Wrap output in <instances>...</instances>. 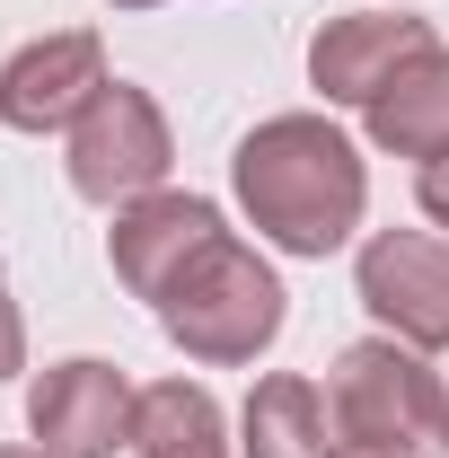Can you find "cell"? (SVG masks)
<instances>
[{
    "label": "cell",
    "instance_id": "obj_1",
    "mask_svg": "<svg viewBox=\"0 0 449 458\" xmlns=\"http://www.w3.org/2000/svg\"><path fill=\"white\" fill-rule=\"evenodd\" d=\"M238 203L247 221L265 229L291 256H326L361 229V203H370V176H361V150L343 141L326 114H274L238 141Z\"/></svg>",
    "mask_w": 449,
    "mask_h": 458
},
{
    "label": "cell",
    "instance_id": "obj_2",
    "mask_svg": "<svg viewBox=\"0 0 449 458\" xmlns=\"http://www.w3.org/2000/svg\"><path fill=\"white\" fill-rule=\"evenodd\" d=\"M326 423H335V450H370V458L449 450L441 361H423L414 344H396V335L343 344L335 370H326Z\"/></svg>",
    "mask_w": 449,
    "mask_h": 458
},
{
    "label": "cell",
    "instance_id": "obj_3",
    "mask_svg": "<svg viewBox=\"0 0 449 458\" xmlns=\"http://www.w3.org/2000/svg\"><path fill=\"white\" fill-rule=\"evenodd\" d=\"M159 327H168L194 361H256L282 335V283L274 265L238 238H212L168 291H159Z\"/></svg>",
    "mask_w": 449,
    "mask_h": 458
},
{
    "label": "cell",
    "instance_id": "obj_4",
    "mask_svg": "<svg viewBox=\"0 0 449 458\" xmlns=\"http://www.w3.org/2000/svg\"><path fill=\"white\" fill-rule=\"evenodd\" d=\"M168 159H176L168 114L150 106V89H132V80H106L97 106L71 123V194H89V203H141V194H159Z\"/></svg>",
    "mask_w": 449,
    "mask_h": 458
},
{
    "label": "cell",
    "instance_id": "obj_5",
    "mask_svg": "<svg viewBox=\"0 0 449 458\" xmlns=\"http://www.w3.org/2000/svg\"><path fill=\"white\" fill-rule=\"evenodd\" d=\"M361 300L396 344L449 352V247L423 229H379L361 247Z\"/></svg>",
    "mask_w": 449,
    "mask_h": 458
},
{
    "label": "cell",
    "instance_id": "obj_6",
    "mask_svg": "<svg viewBox=\"0 0 449 458\" xmlns=\"http://www.w3.org/2000/svg\"><path fill=\"white\" fill-rule=\"evenodd\" d=\"M132 405H141V388L114 361H62L27 388V432L54 458H114L132 441Z\"/></svg>",
    "mask_w": 449,
    "mask_h": 458
},
{
    "label": "cell",
    "instance_id": "obj_7",
    "mask_svg": "<svg viewBox=\"0 0 449 458\" xmlns=\"http://www.w3.org/2000/svg\"><path fill=\"white\" fill-rule=\"evenodd\" d=\"M432 45L441 36L423 18H405V9H352V18H326L309 36V80H318L326 106H370L396 71L414 54H432Z\"/></svg>",
    "mask_w": 449,
    "mask_h": 458
},
{
    "label": "cell",
    "instance_id": "obj_8",
    "mask_svg": "<svg viewBox=\"0 0 449 458\" xmlns=\"http://www.w3.org/2000/svg\"><path fill=\"white\" fill-rule=\"evenodd\" d=\"M97 89H106V45L89 27L45 36V45L9 54V71H0V123L9 132H71L97 106Z\"/></svg>",
    "mask_w": 449,
    "mask_h": 458
},
{
    "label": "cell",
    "instance_id": "obj_9",
    "mask_svg": "<svg viewBox=\"0 0 449 458\" xmlns=\"http://www.w3.org/2000/svg\"><path fill=\"white\" fill-rule=\"evenodd\" d=\"M212 238H221V212H212L203 194H141V203H123L106 256H114V274H123V291H141V300L159 309V291H168Z\"/></svg>",
    "mask_w": 449,
    "mask_h": 458
},
{
    "label": "cell",
    "instance_id": "obj_10",
    "mask_svg": "<svg viewBox=\"0 0 449 458\" xmlns=\"http://www.w3.org/2000/svg\"><path fill=\"white\" fill-rule=\"evenodd\" d=\"M361 114H370V141L379 150H396V159H441L449 150V54L441 45L414 54Z\"/></svg>",
    "mask_w": 449,
    "mask_h": 458
},
{
    "label": "cell",
    "instance_id": "obj_11",
    "mask_svg": "<svg viewBox=\"0 0 449 458\" xmlns=\"http://www.w3.org/2000/svg\"><path fill=\"white\" fill-rule=\"evenodd\" d=\"M238 458H335V423H326V388H309V379H256V397L238 414Z\"/></svg>",
    "mask_w": 449,
    "mask_h": 458
},
{
    "label": "cell",
    "instance_id": "obj_12",
    "mask_svg": "<svg viewBox=\"0 0 449 458\" xmlns=\"http://www.w3.org/2000/svg\"><path fill=\"white\" fill-rule=\"evenodd\" d=\"M132 450L141 458H229L221 450V397L194 379H159L132 405Z\"/></svg>",
    "mask_w": 449,
    "mask_h": 458
},
{
    "label": "cell",
    "instance_id": "obj_13",
    "mask_svg": "<svg viewBox=\"0 0 449 458\" xmlns=\"http://www.w3.org/2000/svg\"><path fill=\"white\" fill-rule=\"evenodd\" d=\"M414 194H423V212H432V221L449 229V150H441V159H423V176H414Z\"/></svg>",
    "mask_w": 449,
    "mask_h": 458
},
{
    "label": "cell",
    "instance_id": "obj_14",
    "mask_svg": "<svg viewBox=\"0 0 449 458\" xmlns=\"http://www.w3.org/2000/svg\"><path fill=\"white\" fill-rule=\"evenodd\" d=\"M27 361V335H18V309H9V283H0V379Z\"/></svg>",
    "mask_w": 449,
    "mask_h": 458
},
{
    "label": "cell",
    "instance_id": "obj_15",
    "mask_svg": "<svg viewBox=\"0 0 449 458\" xmlns=\"http://www.w3.org/2000/svg\"><path fill=\"white\" fill-rule=\"evenodd\" d=\"M0 458H54V450H0Z\"/></svg>",
    "mask_w": 449,
    "mask_h": 458
},
{
    "label": "cell",
    "instance_id": "obj_16",
    "mask_svg": "<svg viewBox=\"0 0 449 458\" xmlns=\"http://www.w3.org/2000/svg\"><path fill=\"white\" fill-rule=\"evenodd\" d=\"M114 9H150V0H114Z\"/></svg>",
    "mask_w": 449,
    "mask_h": 458
},
{
    "label": "cell",
    "instance_id": "obj_17",
    "mask_svg": "<svg viewBox=\"0 0 449 458\" xmlns=\"http://www.w3.org/2000/svg\"><path fill=\"white\" fill-rule=\"evenodd\" d=\"M335 458H370V450H335Z\"/></svg>",
    "mask_w": 449,
    "mask_h": 458
},
{
    "label": "cell",
    "instance_id": "obj_18",
    "mask_svg": "<svg viewBox=\"0 0 449 458\" xmlns=\"http://www.w3.org/2000/svg\"><path fill=\"white\" fill-rule=\"evenodd\" d=\"M441 388H449V361H441Z\"/></svg>",
    "mask_w": 449,
    "mask_h": 458
}]
</instances>
